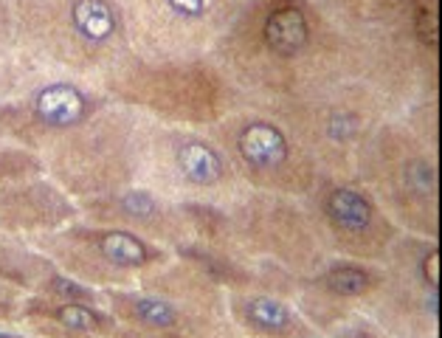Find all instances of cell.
Returning <instances> with one entry per match:
<instances>
[{"instance_id": "obj_13", "label": "cell", "mask_w": 442, "mask_h": 338, "mask_svg": "<svg viewBox=\"0 0 442 338\" xmlns=\"http://www.w3.org/2000/svg\"><path fill=\"white\" fill-rule=\"evenodd\" d=\"M414 26H417V34H420V40L425 43V45H436V15H434V9H425V6H420L417 9V15H414Z\"/></svg>"}, {"instance_id": "obj_11", "label": "cell", "mask_w": 442, "mask_h": 338, "mask_svg": "<svg viewBox=\"0 0 442 338\" xmlns=\"http://www.w3.org/2000/svg\"><path fill=\"white\" fill-rule=\"evenodd\" d=\"M54 318H56L59 324L70 327V330H96V327H99V316H96L93 310L77 305V302H68V305H62L59 310H54Z\"/></svg>"}, {"instance_id": "obj_17", "label": "cell", "mask_w": 442, "mask_h": 338, "mask_svg": "<svg viewBox=\"0 0 442 338\" xmlns=\"http://www.w3.org/2000/svg\"><path fill=\"white\" fill-rule=\"evenodd\" d=\"M0 338H17V335H9V332H0Z\"/></svg>"}, {"instance_id": "obj_2", "label": "cell", "mask_w": 442, "mask_h": 338, "mask_svg": "<svg viewBox=\"0 0 442 338\" xmlns=\"http://www.w3.org/2000/svg\"><path fill=\"white\" fill-rule=\"evenodd\" d=\"M34 113L48 127H70L79 124L88 113V99L79 88L68 82H54L34 96Z\"/></svg>"}, {"instance_id": "obj_5", "label": "cell", "mask_w": 442, "mask_h": 338, "mask_svg": "<svg viewBox=\"0 0 442 338\" xmlns=\"http://www.w3.org/2000/svg\"><path fill=\"white\" fill-rule=\"evenodd\" d=\"M178 167L181 172L197 183V186H211L223 178V158L217 155L214 147L203 144V141H186L178 150Z\"/></svg>"}, {"instance_id": "obj_12", "label": "cell", "mask_w": 442, "mask_h": 338, "mask_svg": "<svg viewBox=\"0 0 442 338\" xmlns=\"http://www.w3.org/2000/svg\"><path fill=\"white\" fill-rule=\"evenodd\" d=\"M121 206H124L130 215H135V217H150V215H155V200L146 194V192H127V194L121 197Z\"/></svg>"}, {"instance_id": "obj_15", "label": "cell", "mask_w": 442, "mask_h": 338, "mask_svg": "<svg viewBox=\"0 0 442 338\" xmlns=\"http://www.w3.org/2000/svg\"><path fill=\"white\" fill-rule=\"evenodd\" d=\"M169 6L178 12V15H189V17H197L203 9H206V0H169Z\"/></svg>"}, {"instance_id": "obj_9", "label": "cell", "mask_w": 442, "mask_h": 338, "mask_svg": "<svg viewBox=\"0 0 442 338\" xmlns=\"http://www.w3.org/2000/svg\"><path fill=\"white\" fill-rule=\"evenodd\" d=\"M324 285L338 296H360L369 288V274L355 265H338L324 277Z\"/></svg>"}, {"instance_id": "obj_1", "label": "cell", "mask_w": 442, "mask_h": 338, "mask_svg": "<svg viewBox=\"0 0 442 338\" xmlns=\"http://www.w3.org/2000/svg\"><path fill=\"white\" fill-rule=\"evenodd\" d=\"M240 155L245 158L248 167L254 169H276L287 161V139L279 127L268 121H254L248 124L240 139H237Z\"/></svg>"}, {"instance_id": "obj_7", "label": "cell", "mask_w": 442, "mask_h": 338, "mask_svg": "<svg viewBox=\"0 0 442 338\" xmlns=\"http://www.w3.org/2000/svg\"><path fill=\"white\" fill-rule=\"evenodd\" d=\"M96 248L102 251L105 259H110L113 265H121V268H138L150 259V251L146 245L132 237L130 231H105V234H96Z\"/></svg>"}, {"instance_id": "obj_8", "label": "cell", "mask_w": 442, "mask_h": 338, "mask_svg": "<svg viewBox=\"0 0 442 338\" xmlns=\"http://www.w3.org/2000/svg\"><path fill=\"white\" fill-rule=\"evenodd\" d=\"M245 316L257 330L265 332H284L290 327V310L276 299H265V296L251 299L245 305Z\"/></svg>"}, {"instance_id": "obj_3", "label": "cell", "mask_w": 442, "mask_h": 338, "mask_svg": "<svg viewBox=\"0 0 442 338\" xmlns=\"http://www.w3.org/2000/svg\"><path fill=\"white\" fill-rule=\"evenodd\" d=\"M307 37H310L307 17L296 6L276 9L265 23V43L279 56H296L307 45Z\"/></svg>"}, {"instance_id": "obj_10", "label": "cell", "mask_w": 442, "mask_h": 338, "mask_svg": "<svg viewBox=\"0 0 442 338\" xmlns=\"http://www.w3.org/2000/svg\"><path fill=\"white\" fill-rule=\"evenodd\" d=\"M135 316H138V321L150 324V327H172L178 321V313L172 310V305H167L161 299H138Z\"/></svg>"}, {"instance_id": "obj_6", "label": "cell", "mask_w": 442, "mask_h": 338, "mask_svg": "<svg viewBox=\"0 0 442 338\" xmlns=\"http://www.w3.org/2000/svg\"><path fill=\"white\" fill-rule=\"evenodd\" d=\"M70 20L88 43H105L116 31V15L107 0H77L70 9Z\"/></svg>"}, {"instance_id": "obj_4", "label": "cell", "mask_w": 442, "mask_h": 338, "mask_svg": "<svg viewBox=\"0 0 442 338\" xmlns=\"http://www.w3.org/2000/svg\"><path fill=\"white\" fill-rule=\"evenodd\" d=\"M324 209L330 215V220L335 226H341L344 231H363L372 223V203L366 200L360 192L355 189H333L327 194Z\"/></svg>"}, {"instance_id": "obj_16", "label": "cell", "mask_w": 442, "mask_h": 338, "mask_svg": "<svg viewBox=\"0 0 442 338\" xmlns=\"http://www.w3.org/2000/svg\"><path fill=\"white\" fill-rule=\"evenodd\" d=\"M436 259H439L436 251H431L425 256V279H428V285H436Z\"/></svg>"}, {"instance_id": "obj_14", "label": "cell", "mask_w": 442, "mask_h": 338, "mask_svg": "<svg viewBox=\"0 0 442 338\" xmlns=\"http://www.w3.org/2000/svg\"><path fill=\"white\" fill-rule=\"evenodd\" d=\"M51 288H54L59 296L70 299V302H73V299H88V296H91L88 288H82V285H77V282H70V279H54Z\"/></svg>"}]
</instances>
